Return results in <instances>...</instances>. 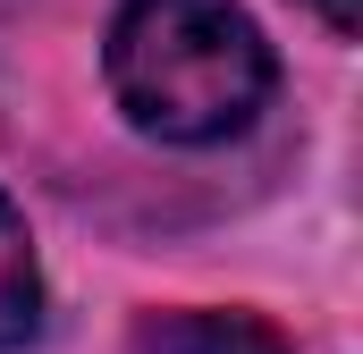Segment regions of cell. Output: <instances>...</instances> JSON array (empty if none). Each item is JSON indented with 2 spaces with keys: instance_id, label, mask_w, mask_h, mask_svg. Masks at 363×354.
I'll use <instances>...</instances> for the list:
<instances>
[{
  "instance_id": "7a4b0ae2",
  "label": "cell",
  "mask_w": 363,
  "mask_h": 354,
  "mask_svg": "<svg viewBox=\"0 0 363 354\" xmlns=\"http://www.w3.org/2000/svg\"><path fill=\"white\" fill-rule=\"evenodd\" d=\"M135 354H287V338L254 312H161L135 329Z\"/></svg>"
},
{
  "instance_id": "3957f363",
  "label": "cell",
  "mask_w": 363,
  "mask_h": 354,
  "mask_svg": "<svg viewBox=\"0 0 363 354\" xmlns=\"http://www.w3.org/2000/svg\"><path fill=\"white\" fill-rule=\"evenodd\" d=\"M34 329H43V270H34V245H26V219L0 194V354H17Z\"/></svg>"
},
{
  "instance_id": "277c9868",
  "label": "cell",
  "mask_w": 363,
  "mask_h": 354,
  "mask_svg": "<svg viewBox=\"0 0 363 354\" xmlns=\"http://www.w3.org/2000/svg\"><path fill=\"white\" fill-rule=\"evenodd\" d=\"M304 8H313L330 34H355V25H363V0H304Z\"/></svg>"
},
{
  "instance_id": "6da1fadb",
  "label": "cell",
  "mask_w": 363,
  "mask_h": 354,
  "mask_svg": "<svg viewBox=\"0 0 363 354\" xmlns=\"http://www.w3.org/2000/svg\"><path fill=\"white\" fill-rule=\"evenodd\" d=\"M110 93L152 144H228L271 101V42L237 0H127L110 17Z\"/></svg>"
}]
</instances>
